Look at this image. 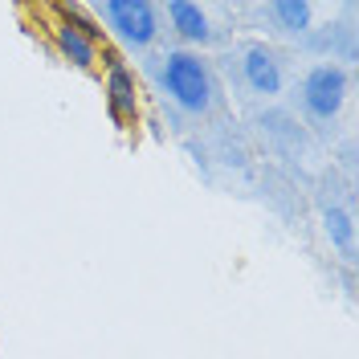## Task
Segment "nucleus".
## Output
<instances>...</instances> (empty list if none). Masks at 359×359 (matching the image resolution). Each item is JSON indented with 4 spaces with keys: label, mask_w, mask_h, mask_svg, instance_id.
Returning <instances> with one entry per match:
<instances>
[{
    "label": "nucleus",
    "mask_w": 359,
    "mask_h": 359,
    "mask_svg": "<svg viewBox=\"0 0 359 359\" xmlns=\"http://www.w3.org/2000/svg\"><path fill=\"white\" fill-rule=\"evenodd\" d=\"M159 17H168L172 33L180 37V49H196V53H201L204 45L221 41V29L212 25V8H208V4H196V0H168V4H159Z\"/></svg>",
    "instance_id": "nucleus-7"
},
{
    "label": "nucleus",
    "mask_w": 359,
    "mask_h": 359,
    "mask_svg": "<svg viewBox=\"0 0 359 359\" xmlns=\"http://www.w3.org/2000/svg\"><path fill=\"white\" fill-rule=\"evenodd\" d=\"M102 17L114 29V37L131 49H147L159 37V4L151 0H107Z\"/></svg>",
    "instance_id": "nucleus-6"
},
{
    "label": "nucleus",
    "mask_w": 359,
    "mask_h": 359,
    "mask_svg": "<svg viewBox=\"0 0 359 359\" xmlns=\"http://www.w3.org/2000/svg\"><path fill=\"white\" fill-rule=\"evenodd\" d=\"M351 94V74L343 66H314L302 78V111L311 114L314 123H331L339 118L343 102Z\"/></svg>",
    "instance_id": "nucleus-5"
},
{
    "label": "nucleus",
    "mask_w": 359,
    "mask_h": 359,
    "mask_svg": "<svg viewBox=\"0 0 359 359\" xmlns=\"http://www.w3.org/2000/svg\"><path fill=\"white\" fill-rule=\"evenodd\" d=\"M327 233L335 237L339 245L351 253V217L347 212H339V208H327Z\"/></svg>",
    "instance_id": "nucleus-9"
},
{
    "label": "nucleus",
    "mask_w": 359,
    "mask_h": 359,
    "mask_svg": "<svg viewBox=\"0 0 359 359\" xmlns=\"http://www.w3.org/2000/svg\"><path fill=\"white\" fill-rule=\"evenodd\" d=\"M159 62H163L159 66V86L172 94V102L180 111L196 114V118H212L224 107V90L217 82V69H212V62L204 53L176 45Z\"/></svg>",
    "instance_id": "nucleus-2"
},
{
    "label": "nucleus",
    "mask_w": 359,
    "mask_h": 359,
    "mask_svg": "<svg viewBox=\"0 0 359 359\" xmlns=\"http://www.w3.org/2000/svg\"><path fill=\"white\" fill-rule=\"evenodd\" d=\"M257 13L269 17L273 21V33H282V37H302L311 29V17H314V8L306 0H273V4L257 8Z\"/></svg>",
    "instance_id": "nucleus-8"
},
{
    "label": "nucleus",
    "mask_w": 359,
    "mask_h": 359,
    "mask_svg": "<svg viewBox=\"0 0 359 359\" xmlns=\"http://www.w3.org/2000/svg\"><path fill=\"white\" fill-rule=\"evenodd\" d=\"M29 33L49 45L53 57H62L69 69L86 74L94 82L107 78V66L118 57L111 45V33L90 17L86 4H66V0H33V4H17Z\"/></svg>",
    "instance_id": "nucleus-1"
},
{
    "label": "nucleus",
    "mask_w": 359,
    "mask_h": 359,
    "mask_svg": "<svg viewBox=\"0 0 359 359\" xmlns=\"http://www.w3.org/2000/svg\"><path fill=\"white\" fill-rule=\"evenodd\" d=\"M233 62H237V82L257 94V98H273L286 86V62L282 53L269 41H245L233 49Z\"/></svg>",
    "instance_id": "nucleus-4"
},
{
    "label": "nucleus",
    "mask_w": 359,
    "mask_h": 359,
    "mask_svg": "<svg viewBox=\"0 0 359 359\" xmlns=\"http://www.w3.org/2000/svg\"><path fill=\"white\" fill-rule=\"evenodd\" d=\"M102 98H107V111H111L114 127L135 143L139 139V127H143V90H139V78L131 74V66L123 62V53L107 66Z\"/></svg>",
    "instance_id": "nucleus-3"
}]
</instances>
